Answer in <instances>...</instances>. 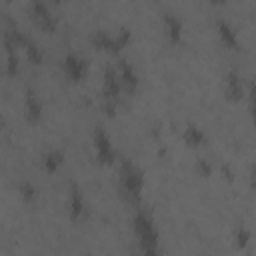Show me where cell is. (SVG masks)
I'll use <instances>...</instances> for the list:
<instances>
[{"instance_id":"cell-1","label":"cell","mask_w":256,"mask_h":256,"mask_svg":"<svg viewBox=\"0 0 256 256\" xmlns=\"http://www.w3.org/2000/svg\"><path fill=\"white\" fill-rule=\"evenodd\" d=\"M134 232L140 242L142 256H156L158 254V230L154 226L152 216L146 210H138L132 218Z\"/></svg>"},{"instance_id":"cell-2","label":"cell","mask_w":256,"mask_h":256,"mask_svg":"<svg viewBox=\"0 0 256 256\" xmlns=\"http://www.w3.org/2000/svg\"><path fill=\"white\" fill-rule=\"evenodd\" d=\"M120 182H122V190L134 198L140 196L142 186H144V174L138 166H134L132 162H124L122 170H120Z\"/></svg>"},{"instance_id":"cell-3","label":"cell","mask_w":256,"mask_h":256,"mask_svg":"<svg viewBox=\"0 0 256 256\" xmlns=\"http://www.w3.org/2000/svg\"><path fill=\"white\" fill-rule=\"evenodd\" d=\"M30 14H32V18L36 20V24H38L42 30H48V32L56 30V26H58V16L50 10L48 4H44V2H40V0H34V2L30 4Z\"/></svg>"},{"instance_id":"cell-4","label":"cell","mask_w":256,"mask_h":256,"mask_svg":"<svg viewBox=\"0 0 256 256\" xmlns=\"http://www.w3.org/2000/svg\"><path fill=\"white\" fill-rule=\"evenodd\" d=\"M94 152H96V158L100 164H112L114 162V146H112V140L110 136L98 126L94 130Z\"/></svg>"},{"instance_id":"cell-5","label":"cell","mask_w":256,"mask_h":256,"mask_svg":"<svg viewBox=\"0 0 256 256\" xmlns=\"http://www.w3.org/2000/svg\"><path fill=\"white\" fill-rule=\"evenodd\" d=\"M62 70L72 82H80L88 72V62H86V58H82L74 52H68L62 60Z\"/></svg>"},{"instance_id":"cell-6","label":"cell","mask_w":256,"mask_h":256,"mask_svg":"<svg viewBox=\"0 0 256 256\" xmlns=\"http://www.w3.org/2000/svg\"><path fill=\"white\" fill-rule=\"evenodd\" d=\"M122 90V82H120V76H118V70L108 64L104 68V82H102V94H104V100L108 102H116L118 94Z\"/></svg>"},{"instance_id":"cell-7","label":"cell","mask_w":256,"mask_h":256,"mask_svg":"<svg viewBox=\"0 0 256 256\" xmlns=\"http://www.w3.org/2000/svg\"><path fill=\"white\" fill-rule=\"evenodd\" d=\"M118 76L122 82V90H126L128 94H134L138 88V74L134 70V66L128 60H120L118 62Z\"/></svg>"},{"instance_id":"cell-8","label":"cell","mask_w":256,"mask_h":256,"mask_svg":"<svg viewBox=\"0 0 256 256\" xmlns=\"http://www.w3.org/2000/svg\"><path fill=\"white\" fill-rule=\"evenodd\" d=\"M242 92L244 90H242V78H240V74L236 70H230L226 74V78H224V94H226V98L230 102H236V100L242 98Z\"/></svg>"},{"instance_id":"cell-9","label":"cell","mask_w":256,"mask_h":256,"mask_svg":"<svg viewBox=\"0 0 256 256\" xmlns=\"http://www.w3.org/2000/svg\"><path fill=\"white\" fill-rule=\"evenodd\" d=\"M24 112H26V118L30 122H38L40 116H42V100L38 98V94L28 88L26 90V98H24Z\"/></svg>"},{"instance_id":"cell-10","label":"cell","mask_w":256,"mask_h":256,"mask_svg":"<svg viewBox=\"0 0 256 256\" xmlns=\"http://www.w3.org/2000/svg\"><path fill=\"white\" fill-rule=\"evenodd\" d=\"M162 22H164V30H166L168 38H170L172 42H178L180 36H182V28H184L180 16L174 14V12H170V10H166V12L162 14Z\"/></svg>"},{"instance_id":"cell-11","label":"cell","mask_w":256,"mask_h":256,"mask_svg":"<svg viewBox=\"0 0 256 256\" xmlns=\"http://www.w3.org/2000/svg\"><path fill=\"white\" fill-rule=\"evenodd\" d=\"M90 40L92 44L100 46V48H106V50H120V44L116 40V34L114 32H108V30H94L90 34Z\"/></svg>"},{"instance_id":"cell-12","label":"cell","mask_w":256,"mask_h":256,"mask_svg":"<svg viewBox=\"0 0 256 256\" xmlns=\"http://www.w3.org/2000/svg\"><path fill=\"white\" fill-rule=\"evenodd\" d=\"M68 212L72 220H78L84 212V196L76 184L70 186V198H68Z\"/></svg>"},{"instance_id":"cell-13","label":"cell","mask_w":256,"mask_h":256,"mask_svg":"<svg viewBox=\"0 0 256 256\" xmlns=\"http://www.w3.org/2000/svg\"><path fill=\"white\" fill-rule=\"evenodd\" d=\"M216 30H218L220 40H222L226 46H230V48H236V46H238V36H236V30L232 28V24H230L228 20L218 18V20H216Z\"/></svg>"},{"instance_id":"cell-14","label":"cell","mask_w":256,"mask_h":256,"mask_svg":"<svg viewBox=\"0 0 256 256\" xmlns=\"http://www.w3.org/2000/svg\"><path fill=\"white\" fill-rule=\"evenodd\" d=\"M64 164V152L60 148H52L42 156V166L46 172H56Z\"/></svg>"},{"instance_id":"cell-15","label":"cell","mask_w":256,"mask_h":256,"mask_svg":"<svg viewBox=\"0 0 256 256\" xmlns=\"http://www.w3.org/2000/svg\"><path fill=\"white\" fill-rule=\"evenodd\" d=\"M184 142L188 146H200L206 142V132L196 124H188L184 128Z\"/></svg>"},{"instance_id":"cell-16","label":"cell","mask_w":256,"mask_h":256,"mask_svg":"<svg viewBox=\"0 0 256 256\" xmlns=\"http://www.w3.org/2000/svg\"><path fill=\"white\" fill-rule=\"evenodd\" d=\"M24 50H26V56H28V60H30L32 64H40V62H42L44 52H42V48L38 46V42H36V40H32V38H30V42L24 46Z\"/></svg>"},{"instance_id":"cell-17","label":"cell","mask_w":256,"mask_h":256,"mask_svg":"<svg viewBox=\"0 0 256 256\" xmlns=\"http://www.w3.org/2000/svg\"><path fill=\"white\" fill-rule=\"evenodd\" d=\"M248 240H250V230L240 224V226L236 228V232H234V244H236L238 248H244V246L248 244Z\"/></svg>"},{"instance_id":"cell-18","label":"cell","mask_w":256,"mask_h":256,"mask_svg":"<svg viewBox=\"0 0 256 256\" xmlns=\"http://www.w3.org/2000/svg\"><path fill=\"white\" fill-rule=\"evenodd\" d=\"M18 190H20V196H22L26 202H30V200L36 198V186H34L32 182H20V184H18Z\"/></svg>"},{"instance_id":"cell-19","label":"cell","mask_w":256,"mask_h":256,"mask_svg":"<svg viewBox=\"0 0 256 256\" xmlns=\"http://www.w3.org/2000/svg\"><path fill=\"white\" fill-rule=\"evenodd\" d=\"M250 114H252V120L256 124V82L250 88Z\"/></svg>"},{"instance_id":"cell-20","label":"cell","mask_w":256,"mask_h":256,"mask_svg":"<svg viewBox=\"0 0 256 256\" xmlns=\"http://www.w3.org/2000/svg\"><path fill=\"white\" fill-rule=\"evenodd\" d=\"M196 168H198V172H200L202 176H208V174H210V170H212V168H210V164H208L204 158H200V160H198Z\"/></svg>"}]
</instances>
